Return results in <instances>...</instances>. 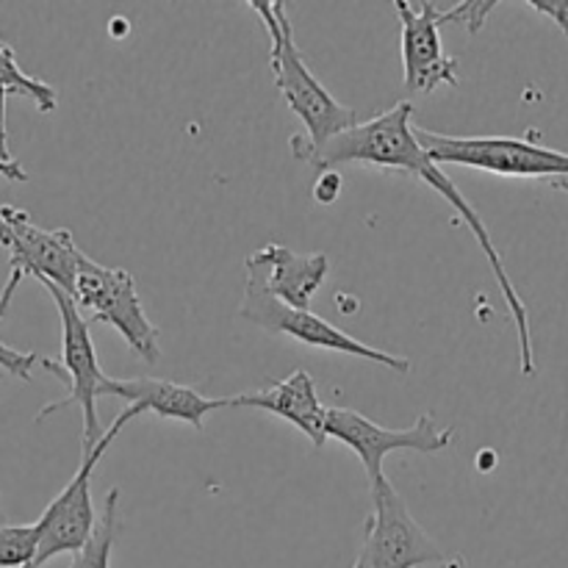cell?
<instances>
[{"mask_svg": "<svg viewBox=\"0 0 568 568\" xmlns=\"http://www.w3.org/2000/svg\"><path fill=\"white\" fill-rule=\"evenodd\" d=\"M20 281H22V275L11 272L9 283H6L3 292H0V320H3L6 308H9V303H11V294H14V288L20 286ZM37 364H39L37 353H20V349L6 347V344L0 342V372H6V375L17 377V381H22V383H31V369Z\"/></svg>", "mask_w": 568, "mask_h": 568, "instance_id": "obj_18", "label": "cell"}, {"mask_svg": "<svg viewBox=\"0 0 568 568\" xmlns=\"http://www.w3.org/2000/svg\"><path fill=\"white\" fill-rule=\"evenodd\" d=\"M231 408H255L281 416V419L292 422L300 433H305L314 449H322L327 442V405H322L314 377L305 369L294 372L283 381H272V386L261 388V392L236 394L231 397Z\"/></svg>", "mask_w": 568, "mask_h": 568, "instance_id": "obj_13", "label": "cell"}, {"mask_svg": "<svg viewBox=\"0 0 568 568\" xmlns=\"http://www.w3.org/2000/svg\"><path fill=\"white\" fill-rule=\"evenodd\" d=\"M532 9L541 11V14H547L549 20L558 22V28L566 33V39H568V0H544V3L541 0H536V3H532Z\"/></svg>", "mask_w": 568, "mask_h": 568, "instance_id": "obj_21", "label": "cell"}, {"mask_svg": "<svg viewBox=\"0 0 568 568\" xmlns=\"http://www.w3.org/2000/svg\"><path fill=\"white\" fill-rule=\"evenodd\" d=\"M327 438L347 444L364 464L369 486L383 477V460L392 453H444L453 447L455 430L442 427L430 414H422L416 425L392 430L377 422L366 419L364 414L353 408H327Z\"/></svg>", "mask_w": 568, "mask_h": 568, "instance_id": "obj_9", "label": "cell"}, {"mask_svg": "<svg viewBox=\"0 0 568 568\" xmlns=\"http://www.w3.org/2000/svg\"><path fill=\"white\" fill-rule=\"evenodd\" d=\"M37 558V527L0 525V568H31Z\"/></svg>", "mask_w": 568, "mask_h": 568, "instance_id": "obj_17", "label": "cell"}, {"mask_svg": "<svg viewBox=\"0 0 568 568\" xmlns=\"http://www.w3.org/2000/svg\"><path fill=\"white\" fill-rule=\"evenodd\" d=\"M0 525H6V521H3V510H0Z\"/></svg>", "mask_w": 568, "mask_h": 568, "instance_id": "obj_25", "label": "cell"}, {"mask_svg": "<svg viewBox=\"0 0 568 568\" xmlns=\"http://www.w3.org/2000/svg\"><path fill=\"white\" fill-rule=\"evenodd\" d=\"M120 488H109L103 510L98 514V525H94L92 538L83 544V549H78L72 555L67 568H111V555H114V544L120 538Z\"/></svg>", "mask_w": 568, "mask_h": 568, "instance_id": "obj_16", "label": "cell"}, {"mask_svg": "<svg viewBox=\"0 0 568 568\" xmlns=\"http://www.w3.org/2000/svg\"><path fill=\"white\" fill-rule=\"evenodd\" d=\"M338 192H342V175H338L336 170L320 172V181H316V186H314L316 203L331 205L333 200L338 197Z\"/></svg>", "mask_w": 568, "mask_h": 568, "instance_id": "obj_20", "label": "cell"}, {"mask_svg": "<svg viewBox=\"0 0 568 568\" xmlns=\"http://www.w3.org/2000/svg\"><path fill=\"white\" fill-rule=\"evenodd\" d=\"M394 11L403 26V67L405 94H430L442 83L458 87V59L444 53L442 26H447L444 9L430 0L408 3L397 0Z\"/></svg>", "mask_w": 568, "mask_h": 568, "instance_id": "obj_11", "label": "cell"}, {"mask_svg": "<svg viewBox=\"0 0 568 568\" xmlns=\"http://www.w3.org/2000/svg\"><path fill=\"white\" fill-rule=\"evenodd\" d=\"M0 244L9 250L11 272L22 277H37L39 283H53L72 297L78 258L83 250H78L67 227L48 231V227L33 225L26 211L14 205H0Z\"/></svg>", "mask_w": 568, "mask_h": 568, "instance_id": "obj_10", "label": "cell"}, {"mask_svg": "<svg viewBox=\"0 0 568 568\" xmlns=\"http://www.w3.org/2000/svg\"><path fill=\"white\" fill-rule=\"evenodd\" d=\"M9 94H20L37 103V109L42 114H53L55 105H59V94L50 83L39 81V78L28 75L20 64H17L14 48L9 42L0 39V161H14V155L9 153V133H6V98Z\"/></svg>", "mask_w": 568, "mask_h": 568, "instance_id": "obj_15", "label": "cell"}, {"mask_svg": "<svg viewBox=\"0 0 568 568\" xmlns=\"http://www.w3.org/2000/svg\"><path fill=\"white\" fill-rule=\"evenodd\" d=\"M0 175H3L9 183H26L28 181V172L22 170L20 161H9V164H6V161H0Z\"/></svg>", "mask_w": 568, "mask_h": 568, "instance_id": "obj_22", "label": "cell"}, {"mask_svg": "<svg viewBox=\"0 0 568 568\" xmlns=\"http://www.w3.org/2000/svg\"><path fill=\"white\" fill-rule=\"evenodd\" d=\"M416 142L433 164H458L469 170L505 178H564L568 175V153L544 148L541 142L521 136H447L414 125Z\"/></svg>", "mask_w": 568, "mask_h": 568, "instance_id": "obj_5", "label": "cell"}, {"mask_svg": "<svg viewBox=\"0 0 568 568\" xmlns=\"http://www.w3.org/2000/svg\"><path fill=\"white\" fill-rule=\"evenodd\" d=\"M244 270L283 305L311 311V300L327 281L331 258L325 253L300 255L283 244H266L247 255Z\"/></svg>", "mask_w": 568, "mask_h": 568, "instance_id": "obj_12", "label": "cell"}, {"mask_svg": "<svg viewBox=\"0 0 568 568\" xmlns=\"http://www.w3.org/2000/svg\"><path fill=\"white\" fill-rule=\"evenodd\" d=\"M292 153L294 159L303 161V164L314 166L316 172L333 170V166L342 164H364V166H381V170H394L405 172V175H416L427 183L430 189H436L455 211L464 220V225L469 227L471 236L480 244L483 255H486L488 266L494 272V281H497L499 292H503L505 305L510 311V320L516 325V336H519V361L521 372L525 375H536V353H532V331H530V314H527L525 300L516 292L514 281H510L508 270H505V261L499 255V250L494 247V239L488 233L486 222L477 214L475 205L464 197L458 186L449 181L447 172L438 164H433L430 155L422 150V144L414 136V103L410 100H399L397 105H392L383 114L372 116L369 122H355L353 128H347L338 136L327 139L322 144H311L305 139V133H294L292 136Z\"/></svg>", "mask_w": 568, "mask_h": 568, "instance_id": "obj_1", "label": "cell"}, {"mask_svg": "<svg viewBox=\"0 0 568 568\" xmlns=\"http://www.w3.org/2000/svg\"><path fill=\"white\" fill-rule=\"evenodd\" d=\"M239 316H242L244 322H250V325L261 327V331L288 336L300 344H308V347L331 349V353L372 361V364H381L386 366V369L399 372V375H408L410 372L408 358L369 347V344H364L361 338H353L349 333L338 331L336 325H331L327 320L316 316L314 311L288 308L281 300L272 297L253 275H247V281H244V297L242 305H239Z\"/></svg>", "mask_w": 568, "mask_h": 568, "instance_id": "obj_7", "label": "cell"}, {"mask_svg": "<svg viewBox=\"0 0 568 568\" xmlns=\"http://www.w3.org/2000/svg\"><path fill=\"white\" fill-rule=\"evenodd\" d=\"M250 9L261 17V22L270 31L272 78H275L277 92L286 100L288 109L303 120L305 139L311 144H322L353 128L358 122L355 109L338 103L322 87V81L311 72L308 61L300 53L286 3H281V0H250Z\"/></svg>", "mask_w": 568, "mask_h": 568, "instance_id": "obj_2", "label": "cell"}, {"mask_svg": "<svg viewBox=\"0 0 568 568\" xmlns=\"http://www.w3.org/2000/svg\"><path fill=\"white\" fill-rule=\"evenodd\" d=\"M549 186L558 189V192L568 194V175H564V178H552V181H549Z\"/></svg>", "mask_w": 568, "mask_h": 568, "instance_id": "obj_23", "label": "cell"}, {"mask_svg": "<svg viewBox=\"0 0 568 568\" xmlns=\"http://www.w3.org/2000/svg\"><path fill=\"white\" fill-rule=\"evenodd\" d=\"M353 568H369V564H366L364 555H358V560H355V566H353Z\"/></svg>", "mask_w": 568, "mask_h": 568, "instance_id": "obj_24", "label": "cell"}, {"mask_svg": "<svg viewBox=\"0 0 568 568\" xmlns=\"http://www.w3.org/2000/svg\"><path fill=\"white\" fill-rule=\"evenodd\" d=\"M369 494L372 514L366 519L361 549L369 568H419L447 560L386 477L372 483Z\"/></svg>", "mask_w": 568, "mask_h": 568, "instance_id": "obj_8", "label": "cell"}, {"mask_svg": "<svg viewBox=\"0 0 568 568\" xmlns=\"http://www.w3.org/2000/svg\"><path fill=\"white\" fill-rule=\"evenodd\" d=\"M103 397H120L142 410H153L161 419L186 422L194 430H205V416L220 408H231V397H205L192 386L159 381V377H133V381H116L109 377L103 383Z\"/></svg>", "mask_w": 568, "mask_h": 568, "instance_id": "obj_14", "label": "cell"}, {"mask_svg": "<svg viewBox=\"0 0 568 568\" xmlns=\"http://www.w3.org/2000/svg\"><path fill=\"white\" fill-rule=\"evenodd\" d=\"M142 414L144 410L139 408V405H131L128 410H122V414L105 427V436L100 438L92 449L81 453V466H78L75 477H72V480L61 488L59 497L44 508L39 521H33V527H37V558H33L31 568H44L50 560L59 558V555H75L78 549H83V544L92 538L94 525H98V510H94L92 503L94 469H98V464L103 460V455L109 453L114 438L122 433V427Z\"/></svg>", "mask_w": 568, "mask_h": 568, "instance_id": "obj_4", "label": "cell"}, {"mask_svg": "<svg viewBox=\"0 0 568 568\" xmlns=\"http://www.w3.org/2000/svg\"><path fill=\"white\" fill-rule=\"evenodd\" d=\"M497 0H486V3H455L449 9H444V17H447V26L449 22H460L469 33H477L483 26H486L488 14L497 9Z\"/></svg>", "mask_w": 568, "mask_h": 568, "instance_id": "obj_19", "label": "cell"}, {"mask_svg": "<svg viewBox=\"0 0 568 568\" xmlns=\"http://www.w3.org/2000/svg\"><path fill=\"white\" fill-rule=\"evenodd\" d=\"M42 286L48 288L50 300H53L55 311L61 316V355L59 358L39 355V366L59 377L67 386V394L55 399V403L44 405L37 414V422H44L55 410L78 405L83 414L81 453H87L105 436L98 416V397H103V383L109 381V375L100 369L98 349H94L92 336H89V320H83L75 300L67 292H61L59 286H53V283H42Z\"/></svg>", "mask_w": 568, "mask_h": 568, "instance_id": "obj_3", "label": "cell"}, {"mask_svg": "<svg viewBox=\"0 0 568 568\" xmlns=\"http://www.w3.org/2000/svg\"><path fill=\"white\" fill-rule=\"evenodd\" d=\"M78 311H89V325L105 322L114 327L128 347L144 361V364H159L161 342L159 327L150 322L144 311L142 297L136 292V281L128 270H109L81 253L75 272V288H72Z\"/></svg>", "mask_w": 568, "mask_h": 568, "instance_id": "obj_6", "label": "cell"}]
</instances>
